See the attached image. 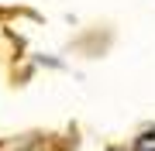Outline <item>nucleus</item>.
I'll use <instances>...</instances> for the list:
<instances>
[{
	"label": "nucleus",
	"instance_id": "nucleus-1",
	"mask_svg": "<svg viewBox=\"0 0 155 151\" xmlns=\"http://www.w3.org/2000/svg\"><path fill=\"white\" fill-rule=\"evenodd\" d=\"M134 151H155V131L141 134V137H138V144H134Z\"/></svg>",
	"mask_w": 155,
	"mask_h": 151
}]
</instances>
